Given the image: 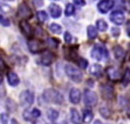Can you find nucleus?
Wrapping results in <instances>:
<instances>
[{"mask_svg":"<svg viewBox=\"0 0 130 124\" xmlns=\"http://www.w3.org/2000/svg\"><path fill=\"white\" fill-rule=\"evenodd\" d=\"M43 98L48 103L62 104V102H63L62 95L58 90H56L54 88H48V89H46L44 91V94H43Z\"/></svg>","mask_w":130,"mask_h":124,"instance_id":"f257e3e1","label":"nucleus"},{"mask_svg":"<svg viewBox=\"0 0 130 124\" xmlns=\"http://www.w3.org/2000/svg\"><path fill=\"white\" fill-rule=\"evenodd\" d=\"M65 72L68 75V77L72 79L74 82H80L82 79V72L72 64H67L65 66Z\"/></svg>","mask_w":130,"mask_h":124,"instance_id":"f03ea898","label":"nucleus"},{"mask_svg":"<svg viewBox=\"0 0 130 124\" xmlns=\"http://www.w3.org/2000/svg\"><path fill=\"white\" fill-rule=\"evenodd\" d=\"M91 56L93 59L100 61L102 59H108L109 54H108V51L106 50V48H104L102 46H94L91 50Z\"/></svg>","mask_w":130,"mask_h":124,"instance_id":"7ed1b4c3","label":"nucleus"},{"mask_svg":"<svg viewBox=\"0 0 130 124\" xmlns=\"http://www.w3.org/2000/svg\"><path fill=\"white\" fill-rule=\"evenodd\" d=\"M19 102L20 105L23 107H29L34 103V94L30 90H23L19 95Z\"/></svg>","mask_w":130,"mask_h":124,"instance_id":"20e7f679","label":"nucleus"},{"mask_svg":"<svg viewBox=\"0 0 130 124\" xmlns=\"http://www.w3.org/2000/svg\"><path fill=\"white\" fill-rule=\"evenodd\" d=\"M84 103L85 105L87 106H95L96 103H98V97H96V94L92 90H89V89H85L84 91Z\"/></svg>","mask_w":130,"mask_h":124,"instance_id":"39448f33","label":"nucleus"},{"mask_svg":"<svg viewBox=\"0 0 130 124\" xmlns=\"http://www.w3.org/2000/svg\"><path fill=\"white\" fill-rule=\"evenodd\" d=\"M17 14H18L19 17H22V18H24V19H27V18H30V17H31L32 12H31L30 8H29L26 4L22 3V4H20L19 7H18Z\"/></svg>","mask_w":130,"mask_h":124,"instance_id":"423d86ee","label":"nucleus"},{"mask_svg":"<svg viewBox=\"0 0 130 124\" xmlns=\"http://www.w3.org/2000/svg\"><path fill=\"white\" fill-rule=\"evenodd\" d=\"M23 118L26 120V121H31L34 119H37L41 116V111L38 110L37 108H34V109H30V110H25L22 114Z\"/></svg>","mask_w":130,"mask_h":124,"instance_id":"0eeeda50","label":"nucleus"},{"mask_svg":"<svg viewBox=\"0 0 130 124\" xmlns=\"http://www.w3.org/2000/svg\"><path fill=\"white\" fill-rule=\"evenodd\" d=\"M110 19H111V21H113L115 24L120 25V24H122V23L125 21V15H124V13H123L122 11L117 10V11H114V12L110 15Z\"/></svg>","mask_w":130,"mask_h":124,"instance_id":"6e6552de","label":"nucleus"},{"mask_svg":"<svg viewBox=\"0 0 130 124\" xmlns=\"http://www.w3.org/2000/svg\"><path fill=\"white\" fill-rule=\"evenodd\" d=\"M28 49L31 53H39L43 50V43L38 40H29L27 43Z\"/></svg>","mask_w":130,"mask_h":124,"instance_id":"1a4fd4ad","label":"nucleus"},{"mask_svg":"<svg viewBox=\"0 0 130 124\" xmlns=\"http://www.w3.org/2000/svg\"><path fill=\"white\" fill-rule=\"evenodd\" d=\"M114 4H115V2L113 0H102L98 4V9L102 13H106L114 6Z\"/></svg>","mask_w":130,"mask_h":124,"instance_id":"9d476101","label":"nucleus"},{"mask_svg":"<svg viewBox=\"0 0 130 124\" xmlns=\"http://www.w3.org/2000/svg\"><path fill=\"white\" fill-rule=\"evenodd\" d=\"M101 91H102V96L104 97V99L111 100V99H113V97H114V88H113L111 85H109V84H104V85H102Z\"/></svg>","mask_w":130,"mask_h":124,"instance_id":"9b49d317","label":"nucleus"},{"mask_svg":"<svg viewBox=\"0 0 130 124\" xmlns=\"http://www.w3.org/2000/svg\"><path fill=\"white\" fill-rule=\"evenodd\" d=\"M19 27H20L21 32L23 33V35H24L25 37H27V38H31V37H32V34H34L32 28H31V26L29 25V23H27L25 20H21V21H20Z\"/></svg>","mask_w":130,"mask_h":124,"instance_id":"f8f14e48","label":"nucleus"},{"mask_svg":"<svg viewBox=\"0 0 130 124\" xmlns=\"http://www.w3.org/2000/svg\"><path fill=\"white\" fill-rule=\"evenodd\" d=\"M107 74L112 80H118L121 78V72L116 67H109L107 69Z\"/></svg>","mask_w":130,"mask_h":124,"instance_id":"ddd939ff","label":"nucleus"},{"mask_svg":"<svg viewBox=\"0 0 130 124\" xmlns=\"http://www.w3.org/2000/svg\"><path fill=\"white\" fill-rule=\"evenodd\" d=\"M54 61V54H52L51 52H45L43 53L42 57H41V63L45 66H49L52 64V62Z\"/></svg>","mask_w":130,"mask_h":124,"instance_id":"4468645a","label":"nucleus"},{"mask_svg":"<svg viewBox=\"0 0 130 124\" xmlns=\"http://www.w3.org/2000/svg\"><path fill=\"white\" fill-rule=\"evenodd\" d=\"M80 91L77 88H71L69 91V100L72 104H78L80 101Z\"/></svg>","mask_w":130,"mask_h":124,"instance_id":"2eb2a0df","label":"nucleus"},{"mask_svg":"<svg viewBox=\"0 0 130 124\" xmlns=\"http://www.w3.org/2000/svg\"><path fill=\"white\" fill-rule=\"evenodd\" d=\"M89 73L95 77H100L103 74V67L100 64H91L89 66Z\"/></svg>","mask_w":130,"mask_h":124,"instance_id":"dca6fc26","label":"nucleus"},{"mask_svg":"<svg viewBox=\"0 0 130 124\" xmlns=\"http://www.w3.org/2000/svg\"><path fill=\"white\" fill-rule=\"evenodd\" d=\"M7 80H8V83L11 86H16L19 83V77L17 76L16 73H14L12 71L7 73Z\"/></svg>","mask_w":130,"mask_h":124,"instance_id":"f3484780","label":"nucleus"},{"mask_svg":"<svg viewBox=\"0 0 130 124\" xmlns=\"http://www.w3.org/2000/svg\"><path fill=\"white\" fill-rule=\"evenodd\" d=\"M49 9H50V14L52 15L53 18L60 17V15H61V7L59 5H57V4H51L50 7H49Z\"/></svg>","mask_w":130,"mask_h":124,"instance_id":"a211bd4d","label":"nucleus"},{"mask_svg":"<svg viewBox=\"0 0 130 124\" xmlns=\"http://www.w3.org/2000/svg\"><path fill=\"white\" fill-rule=\"evenodd\" d=\"M70 118L73 124H81V117L76 109H71L70 110Z\"/></svg>","mask_w":130,"mask_h":124,"instance_id":"6ab92c4d","label":"nucleus"},{"mask_svg":"<svg viewBox=\"0 0 130 124\" xmlns=\"http://www.w3.org/2000/svg\"><path fill=\"white\" fill-rule=\"evenodd\" d=\"M114 54H115L116 59L122 60V59H124V57H125V50H124L122 47L117 46V47H115V49H114Z\"/></svg>","mask_w":130,"mask_h":124,"instance_id":"aec40b11","label":"nucleus"},{"mask_svg":"<svg viewBox=\"0 0 130 124\" xmlns=\"http://www.w3.org/2000/svg\"><path fill=\"white\" fill-rule=\"evenodd\" d=\"M92 118H93V113H92L90 110L85 109V110L83 111V117H82L83 122H85V123H89V122L92 120Z\"/></svg>","mask_w":130,"mask_h":124,"instance_id":"412c9836","label":"nucleus"},{"mask_svg":"<svg viewBox=\"0 0 130 124\" xmlns=\"http://www.w3.org/2000/svg\"><path fill=\"white\" fill-rule=\"evenodd\" d=\"M47 116H48V118H49L51 121H55V120H57V118L59 117V112H58L57 110L51 108V109L48 110Z\"/></svg>","mask_w":130,"mask_h":124,"instance_id":"4be33fe9","label":"nucleus"},{"mask_svg":"<svg viewBox=\"0 0 130 124\" xmlns=\"http://www.w3.org/2000/svg\"><path fill=\"white\" fill-rule=\"evenodd\" d=\"M96 26H98V29L100 32H105L108 28V23L104 19H99L96 21Z\"/></svg>","mask_w":130,"mask_h":124,"instance_id":"5701e85b","label":"nucleus"},{"mask_svg":"<svg viewBox=\"0 0 130 124\" xmlns=\"http://www.w3.org/2000/svg\"><path fill=\"white\" fill-rule=\"evenodd\" d=\"M87 36H88L89 39H94V38L98 36V30H96V28H95L94 26H92V25H89V26L87 27Z\"/></svg>","mask_w":130,"mask_h":124,"instance_id":"b1692460","label":"nucleus"},{"mask_svg":"<svg viewBox=\"0 0 130 124\" xmlns=\"http://www.w3.org/2000/svg\"><path fill=\"white\" fill-rule=\"evenodd\" d=\"M123 84L127 85L128 83H130V68H126L124 74H123Z\"/></svg>","mask_w":130,"mask_h":124,"instance_id":"393cba45","label":"nucleus"},{"mask_svg":"<svg viewBox=\"0 0 130 124\" xmlns=\"http://www.w3.org/2000/svg\"><path fill=\"white\" fill-rule=\"evenodd\" d=\"M50 30L52 33H54V34H60L62 32V27L58 23H52L50 25Z\"/></svg>","mask_w":130,"mask_h":124,"instance_id":"a878e982","label":"nucleus"},{"mask_svg":"<svg viewBox=\"0 0 130 124\" xmlns=\"http://www.w3.org/2000/svg\"><path fill=\"white\" fill-rule=\"evenodd\" d=\"M37 16H38V19L41 21V22H44V21H46L47 19H48V15H47V13L45 12V11H38V13H37Z\"/></svg>","mask_w":130,"mask_h":124,"instance_id":"bb28decb","label":"nucleus"},{"mask_svg":"<svg viewBox=\"0 0 130 124\" xmlns=\"http://www.w3.org/2000/svg\"><path fill=\"white\" fill-rule=\"evenodd\" d=\"M74 11H75L74 6H73L72 4H67V6H66V8H65V14H66L67 16H70V15H72V14L74 13Z\"/></svg>","mask_w":130,"mask_h":124,"instance_id":"cd10ccee","label":"nucleus"},{"mask_svg":"<svg viewBox=\"0 0 130 124\" xmlns=\"http://www.w3.org/2000/svg\"><path fill=\"white\" fill-rule=\"evenodd\" d=\"M100 113L105 118H109L111 116V112H110V110L108 108H101L100 109Z\"/></svg>","mask_w":130,"mask_h":124,"instance_id":"c85d7f7f","label":"nucleus"},{"mask_svg":"<svg viewBox=\"0 0 130 124\" xmlns=\"http://www.w3.org/2000/svg\"><path fill=\"white\" fill-rule=\"evenodd\" d=\"M47 44H48L50 47H56V46L58 45V41H56L55 39H48Z\"/></svg>","mask_w":130,"mask_h":124,"instance_id":"c756f323","label":"nucleus"},{"mask_svg":"<svg viewBox=\"0 0 130 124\" xmlns=\"http://www.w3.org/2000/svg\"><path fill=\"white\" fill-rule=\"evenodd\" d=\"M78 63H79V66H80L81 68H86V67H87V61H86L85 59H83V58L79 59V60H78Z\"/></svg>","mask_w":130,"mask_h":124,"instance_id":"7c9ffc66","label":"nucleus"},{"mask_svg":"<svg viewBox=\"0 0 130 124\" xmlns=\"http://www.w3.org/2000/svg\"><path fill=\"white\" fill-rule=\"evenodd\" d=\"M1 122L2 124H7V121H8V115L6 113H2L1 114Z\"/></svg>","mask_w":130,"mask_h":124,"instance_id":"2f4dec72","label":"nucleus"},{"mask_svg":"<svg viewBox=\"0 0 130 124\" xmlns=\"http://www.w3.org/2000/svg\"><path fill=\"white\" fill-rule=\"evenodd\" d=\"M1 24L3 26H8L9 25V19L8 18H5L3 15H1Z\"/></svg>","mask_w":130,"mask_h":124,"instance_id":"473e14b6","label":"nucleus"},{"mask_svg":"<svg viewBox=\"0 0 130 124\" xmlns=\"http://www.w3.org/2000/svg\"><path fill=\"white\" fill-rule=\"evenodd\" d=\"M64 40H65V42H67V43H70V42H71V40H72V37H71L70 33L66 32V33L64 34Z\"/></svg>","mask_w":130,"mask_h":124,"instance_id":"72a5a7b5","label":"nucleus"},{"mask_svg":"<svg viewBox=\"0 0 130 124\" xmlns=\"http://www.w3.org/2000/svg\"><path fill=\"white\" fill-rule=\"evenodd\" d=\"M114 2H115L119 7H124V6H125L124 0H114Z\"/></svg>","mask_w":130,"mask_h":124,"instance_id":"f704fd0d","label":"nucleus"},{"mask_svg":"<svg viewBox=\"0 0 130 124\" xmlns=\"http://www.w3.org/2000/svg\"><path fill=\"white\" fill-rule=\"evenodd\" d=\"M74 1V3L76 4V5H78V6H83L84 4H85V1L84 0H73Z\"/></svg>","mask_w":130,"mask_h":124,"instance_id":"c9c22d12","label":"nucleus"},{"mask_svg":"<svg viewBox=\"0 0 130 124\" xmlns=\"http://www.w3.org/2000/svg\"><path fill=\"white\" fill-rule=\"evenodd\" d=\"M119 34H120V30H119V28H112V35L113 36H115V37H117V36H119Z\"/></svg>","mask_w":130,"mask_h":124,"instance_id":"e433bc0d","label":"nucleus"},{"mask_svg":"<svg viewBox=\"0 0 130 124\" xmlns=\"http://www.w3.org/2000/svg\"><path fill=\"white\" fill-rule=\"evenodd\" d=\"M126 30H127V34L130 36V20L127 22V24H126Z\"/></svg>","mask_w":130,"mask_h":124,"instance_id":"4c0bfd02","label":"nucleus"},{"mask_svg":"<svg viewBox=\"0 0 130 124\" xmlns=\"http://www.w3.org/2000/svg\"><path fill=\"white\" fill-rule=\"evenodd\" d=\"M10 124H18V122H17V120L12 119V120H11V122H10Z\"/></svg>","mask_w":130,"mask_h":124,"instance_id":"58836bf2","label":"nucleus"},{"mask_svg":"<svg viewBox=\"0 0 130 124\" xmlns=\"http://www.w3.org/2000/svg\"><path fill=\"white\" fill-rule=\"evenodd\" d=\"M93 124H103V123H102L101 121H99V120H96V121H95V122H94Z\"/></svg>","mask_w":130,"mask_h":124,"instance_id":"ea45409f","label":"nucleus"},{"mask_svg":"<svg viewBox=\"0 0 130 124\" xmlns=\"http://www.w3.org/2000/svg\"><path fill=\"white\" fill-rule=\"evenodd\" d=\"M62 124H68V123H66V122H63V123H62Z\"/></svg>","mask_w":130,"mask_h":124,"instance_id":"a19ab883","label":"nucleus"}]
</instances>
